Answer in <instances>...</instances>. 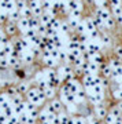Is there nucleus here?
Here are the masks:
<instances>
[{"label": "nucleus", "instance_id": "1", "mask_svg": "<svg viewBox=\"0 0 122 124\" xmlns=\"http://www.w3.org/2000/svg\"><path fill=\"white\" fill-rule=\"evenodd\" d=\"M95 17L100 18L103 22H106L111 17V11L107 7H97V10H96V13H95Z\"/></svg>", "mask_w": 122, "mask_h": 124}, {"label": "nucleus", "instance_id": "2", "mask_svg": "<svg viewBox=\"0 0 122 124\" xmlns=\"http://www.w3.org/2000/svg\"><path fill=\"white\" fill-rule=\"evenodd\" d=\"M0 7H1L3 11L10 13V11L17 8V0H1L0 1Z\"/></svg>", "mask_w": 122, "mask_h": 124}, {"label": "nucleus", "instance_id": "3", "mask_svg": "<svg viewBox=\"0 0 122 124\" xmlns=\"http://www.w3.org/2000/svg\"><path fill=\"white\" fill-rule=\"evenodd\" d=\"M18 31V28H17V23L15 22H11V21H8V22L6 23V26H4V33L8 37H11V36H14L15 33H17Z\"/></svg>", "mask_w": 122, "mask_h": 124}, {"label": "nucleus", "instance_id": "4", "mask_svg": "<svg viewBox=\"0 0 122 124\" xmlns=\"http://www.w3.org/2000/svg\"><path fill=\"white\" fill-rule=\"evenodd\" d=\"M111 15L118 23H122V6H117V7H111Z\"/></svg>", "mask_w": 122, "mask_h": 124}, {"label": "nucleus", "instance_id": "5", "mask_svg": "<svg viewBox=\"0 0 122 124\" xmlns=\"http://www.w3.org/2000/svg\"><path fill=\"white\" fill-rule=\"evenodd\" d=\"M54 17H55V15H54L52 13H48V11H44V13H43V15H41V17L39 18V21H40V23H41V25H44V26H47L48 23L51 22V19H52Z\"/></svg>", "mask_w": 122, "mask_h": 124}, {"label": "nucleus", "instance_id": "6", "mask_svg": "<svg viewBox=\"0 0 122 124\" xmlns=\"http://www.w3.org/2000/svg\"><path fill=\"white\" fill-rule=\"evenodd\" d=\"M17 28L22 32V33L26 31V29H29V18L21 17V18H19V21L17 22Z\"/></svg>", "mask_w": 122, "mask_h": 124}, {"label": "nucleus", "instance_id": "7", "mask_svg": "<svg viewBox=\"0 0 122 124\" xmlns=\"http://www.w3.org/2000/svg\"><path fill=\"white\" fill-rule=\"evenodd\" d=\"M80 22H81V18H78V17L69 15V18H67V23H69V26L71 28V29H75V28L78 26Z\"/></svg>", "mask_w": 122, "mask_h": 124}, {"label": "nucleus", "instance_id": "8", "mask_svg": "<svg viewBox=\"0 0 122 124\" xmlns=\"http://www.w3.org/2000/svg\"><path fill=\"white\" fill-rule=\"evenodd\" d=\"M8 21H10L8 13H7V11H3V10H0V25H1V23H7Z\"/></svg>", "mask_w": 122, "mask_h": 124}, {"label": "nucleus", "instance_id": "9", "mask_svg": "<svg viewBox=\"0 0 122 124\" xmlns=\"http://www.w3.org/2000/svg\"><path fill=\"white\" fill-rule=\"evenodd\" d=\"M97 7H107V0H95L93 1Z\"/></svg>", "mask_w": 122, "mask_h": 124}, {"label": "nucleus", "instance_id": "10", "mask_svg": "<svg viewBox=\"0 0 122 124\" xmlns=\"http://www.w3.org/2000/svg\"><path fill=\"white\" fill-rule=\"evenodd\" d=\"M108 3L111 7H117V6H122V0H108Z\"/></svg>", "mask_w": 122, "mask_h": 124}, {"label": "nucleus", "instance_id": "11", "mask_svg": "<svg viewBox=\"0 0 122 124\" xmlns=\"http://www.w3.org/2000/svg\"><path fill=\"white\" fill-rule=\"evenodd\" d=\"M115 54H117L118 57L122 59V46H118L117 48H115Z\"/></svg>", "mask_w": 122, "mask_h": 124}, {"label": "nucleus", "instance_id": "12", "mask_svg": "<svg viewBox=\"0 0 122 124\" xmlns=\"http://www.w3.org/2000/svg\"><path fill=\"white\" fill-rule=\"evenodd\" d=\"M89 1H91V3H93V1H95V0H89Z\"/></svg>", "mask_w": 122, "mask_h": 124}, {"label": "nucleus", "instance_id": "13", "mask_svg": "<svg viewBox=\"0 0 122 124\" xmlns=\"http://www.w3.org/2000/svg\"><path fill=\"white\" fill-rule=\"evenodd\" d=\"M0 10H1V7H0Z\"/></svg>", "mask_w": 122, "mask_h": 124}]
</instances>
